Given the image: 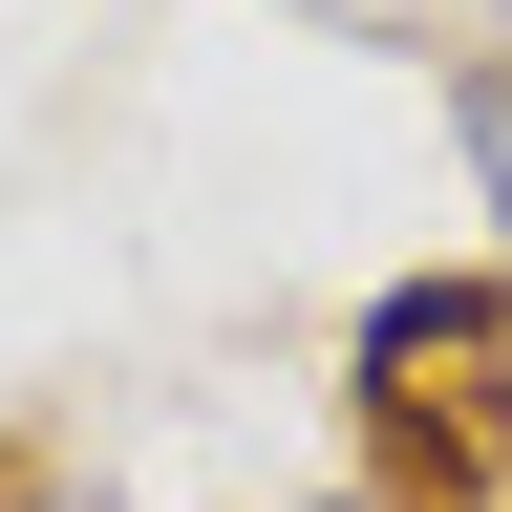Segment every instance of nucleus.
<instances>
[{
  "mask_svg": "<svg viewBox=\"0 0 512 512\" xmlns=\"http://www.w3.org/2000/svg\"><path fill=\"white\" fill-rule=\"evenodd\" d=\"M363 406H384V427H427V406H448V427H512V299H491V278L384 299V320H363Z\"/></svg>",
  "mask_w": 512,
  "mask_h": 512,
  "instance_id": "1",
  "label": "nucleus"
},
{
  "mask_svg": "<svg viewBox=\"0 0 512 512\" xmlns=\"http://www.w3.org/2000/svg\"><path fill=\"white\" fill-rule=\"evenodd\" d=\"M491 150H512V86H491Z\"/></svg>",
  "mask_w": 512,
  "mask_h": 512,
  "instance_id": "2",
  "label": "nucleus"
}]
</instances>
